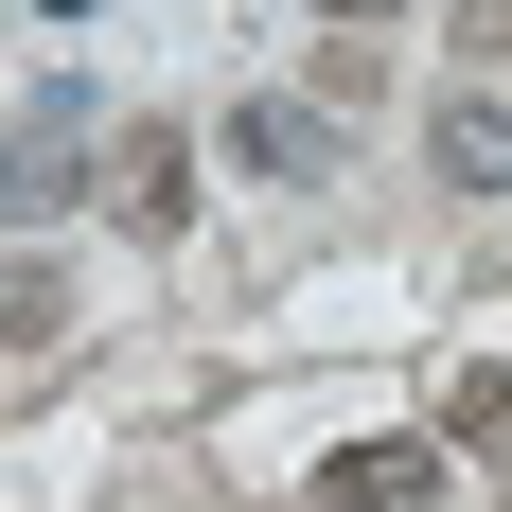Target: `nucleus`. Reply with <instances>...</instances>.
Instances as JSON below:
<instances>
[{"instance_id": "f257e3e1", "label": "nucleus", "mask_w": 512, "mask_h": 512, "mask_svg": "<svg viewBox=\"0 0 512 512\" xmlns=\"http://www.w3.org/2000/svg\"><path fill=\"white\" fill-rule=\"evenodd\" d=\"M442 477H460V442H336L318 512H442Z\"/></svg>"}, {"instance_id": "f03ea898", "label": "nucleus", "mask_w": 512, "mask_h": 512, "mask_svg": "<svg viewBox=\"0 0 512 512\" xmlns=\"http://www.w3.org/2000/svg\"><path fill=\"white\" fill-rule=\"evenodd\" d=\"M106 212H124V230H177V212H195V142H177V124H124V142H106V177H89Z\"/></svg>"}, {"instance_id": "7ed1b4c3", "label": "nucleus", "mask_w": 512, "mask_h": 512, "mask_svg": "<svg viewBox=\"0 0 512 512\" xmlns=\"http://www.w3.org/2000/svg\"><path fill=\"white\" fill-rule=\"evenodd\" d=\"M71 142H89V106L53 89V106H18V124H0V212H18V230H36L53 195H71Z\"/></svg>"}, {"instance_id": "20e7f679", "label": "nucleus", "mask_w": 512, "mask_h": 512, "mask_svg": "<svg viewBox=\"0 0 512 512\" xmlns=\"http://www.w3.org/2000/svg\"><path fill=\"white\" fill-rule=\"evenodd\" d=\"M230 159H248V177H318V159H336V124H318V106H283V89H265L248 124H230Z\"/></svg>"}, {"instance_id": "39448f33", "label": "nucleus", "mask_w": 512, "mask_h": 512, "mask_svg": "<svg viewBox=\"0 0 512 512\" xmlns=\"http://www.w3.org/2000/svg\"><path fill=\"white\" fill-rule=\"evenodd\" d=\"M424 159H442L460 195H512V106H442V124H424Z\"/></svg>"}, {"instance_id": "423d86ee", "label": "nucleus", "mask_w": 512, "mask_h": 512, "mask_svg": "<svg viewBox=\"0 0 512 512\" xmlns=\"http://www.w3.org/2000/svg\"><path fill=\"white\" fill-rule=\"evenodd\" d=\"M442 442H460V460H512V371H495V354L442 389Z\"/></svg>"}, {"instance_id": "0eeeda50", "label": "nucleus", "mask_w": 512, "mask_h": 512, "mask_svg": "<svg viewBox=\"0 0 512 512\" xmlns=\"http://www.w3.org/2000/svg\"><path fill=\"white\" fill-rule=\"evenodd\" d=\"M53 318H71V301H53V283H36V265H0V336H18V354H36V336H53Z\"/></svg>"}, {"instance_id": "6e6552de", "label": "nucleus", "mask_w": 512, "mask_h": 512, "mask_svg": "<svg viewBox=\"0 0 512 512\" xmlns=\"http://www.w3.org/2000/svg\"><path fill=\"white\" fill-rule=\"evenodd\" d=\"M318 18H354V36H371V18H407V0H318Z\"/></svg>"}]
</instances>
